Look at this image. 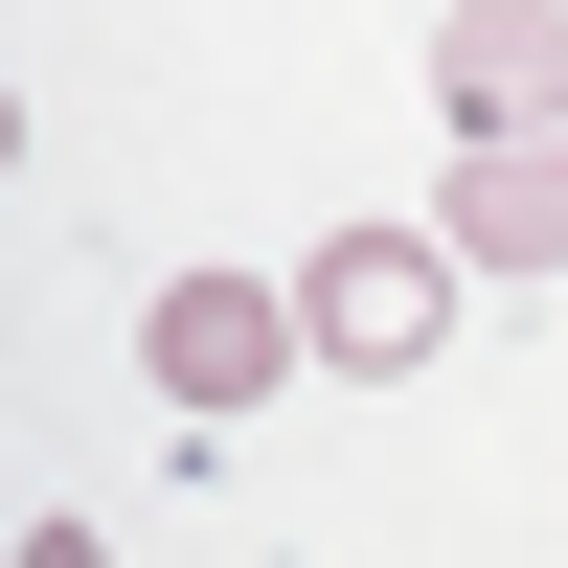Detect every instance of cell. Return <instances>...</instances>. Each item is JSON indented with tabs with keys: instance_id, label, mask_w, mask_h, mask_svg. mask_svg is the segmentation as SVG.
Instances as JSON below:
<instances>
[{
	"instance_id": "cell-1",
	"label": "cell",
	"mask_w": 568,
	"mask_h": 568,
	"mask_svg": "<svg viewBox=\"0 0 568 568\" xmlns=\"http://www.w3.org/2000/svg\"><path fill=\"white\" fill-rule=\"evenodd\" d=\"M136 364H160L182 433H251V409L318 364V318L273 296V273H160V296H136Z\"/></svg>"
},
{
	"instance_id": "cell-2",
	"label": "cell",
	"mask_w": 568,
	"mask_h": 568,
	"mask_svg": "<svg viewBox=\"0 0 568 568\" xmlns=\"http://www.w3.org/2000/svg\"><path fill=\"white\" fill-rule=\"evenodd\" d=\"M455 227H342V251L296 273V318H318V364H342V387H409V364L455 342Z\"/></svg>"
},
{
	"instance_id": "cell-3",
	"label": "cell",
	"mask_w": 568,
	"mask_h": 568,
	"mask_svg": "<svg viewBox=\"0 0 568 568\" xmlns=\"http://www.w3.org/2000/svg\"><path fill=\"white\" fill-rule=\"evenodd\" d=\"M433 114L455 136H568V0H455L433 23Z\"/></svg>"
},
{
	"instance_id": "cell-4",
	"label": "cell",
	"mask_w": 568,
	"mask_h": 568,
	"mask_svg": "<svg viewBox=\"0 0 568 568\" xmlns=\"http://www.w3.org/2000/svg\"><path fill=\"white\" fill-rule=\"evenodd\" d=\"M455 251L478 273H568V136H455Z\"/></svg>"
}]
</instances>
